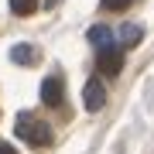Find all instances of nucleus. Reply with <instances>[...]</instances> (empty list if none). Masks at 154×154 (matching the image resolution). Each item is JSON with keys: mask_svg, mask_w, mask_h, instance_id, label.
Listing matches in <instances>:
<instances>
[{"mask_svg": "<svg viewBox=\"0 0 154 154\" xmlns=\"http://www.w3.org/2000/svg\"><path fill=\"white\" fill-rule=\"evenodd\" d=\"M103 7H106V11H127L130 0H103Z\"/></svg>", "mask_w": 154, "mask_h": 154, "instance_id": "9", "label": "nucleus"}, {"mask_svg": "<svg viewBox=\"0 0 154 154\" xmlns=\"http://www.w3.org/2000/svg\"><path fill=\"white\" fill-rule=\"evenodd\" d=\"M120 65H123V48L113 41L110 48L99 51V69H103L106 75H116V72H120Z\"/></svg>", "mask_w": 154, "mask_h": 154, "instance_id": "3", "label": "nucleus"}, {"mask_svg": "<svg viewBox=\"0 0 154 154\" xmlns=\"http://www.w3.org/2000/svg\"><path fill=\"white\" fill-rule=\"evenodd\" d=\"M62 96H65V82L58 75H48L41 82V103L45 106H62Z\"/></svg>", "mask_w": 154, "mask_h": 154, "instance_id": "2", "label": "nucleus"}, {"mask_svg": "<svg viewBox=\"0 0 154 154\" xmlns=\"http://www.w3.org/2000/svg\"><path fill=\"white\" fill-rule=\"evenodd\" d=\"M14 134H17L21 140L34 144V147L51 144V130H48V123H41L38 116H31V113H17V120H14Z\"/></svg>", "mask_w": 154, "mask_h": 154, "instance_id": "1", "label": "nucleus"}, {"mask_svg": "<svg viewBox=\"0 0 154 154\" xmlns=\"http://www.w3.org/2000/svg\"><path fill=\"white\" fill-rule=\"evenodd\" d=\"M11 11L17 17H31L34 11H38V0H11Z\"/></svg>", "mask_w": 154, "mask_h": 154, "instance_id": "7", "label": "nucleus"}, {"mask_svg": "<svg viewBox=\"0 0 154 154\" xmlns=\"http://www.w3.org/2000/svg\"><path fill=\"white\" fill-rule=\"evenodd\" d=\"M11 58L17 62V65H31V62L38 58V51H34L31 45H17V48H11Z\"/></svg>", "mask_w": 154, "mask_h": 154, "instance_id": "6", "label": "nucleus"}, {"mask_svg": "<svg viewBox=\"0 0 154 154\" xmlns=\"http://www.w3.org/2000/svg\"><path fill=\"white\" fill-rule=\"evenodd\" d=\"M89 41L103 51V48H110V45H113V34H110V28H103V24H99V28H89Z\"/></svg>", "mask_w": 154, "mask_h": 154, "instance_id": "5", "label": "nucleus"}, {"mask_svg": "<svg viewBox=\"0 0 154 154\" xmlns=\"http://www.w3.org/2000/svg\"><path fill=\"white\" fill-rule=\"evenodd\" d=\"M120 38H123L127 45H137V41H140V28H137V24H123Z\"/></svg>", "mask_w": 154, "mask_h": 154, "instance_id": "8", "label": "nucleus"}, {"mask_svg": "<svg viewBox=\"0 0 154 154\" xmlns=\"http://www.w3.org/2000/svg\"><path fill=\"white\" fill-rule=\"evenodd\" d=\"M0 154H17V151H14V144H0Z\"/></svg>", "mask_w": 154, "mask_h": 154, "instance_id": "10", "label": "nucleus"}, {"mask_svg": "<svg viewBox=\"0 0 154 154\" xmlns=\"http://www.w3.org/2000/svg\"><path fill=\"white\" fill-rule=\"evenodd\" d=\"M55 4H58V0H45V7H55Z\"/></svg>", "mask_w": 154, "mask_h": 154, "instance_id": "11", "label": "nucleus"}, {"mask_svg": "<svg viewBox=\"0 0 154 154\" xmlns=\"http://www.w3.org/2000/svg\"><path fill=\"white\" fill-rule=\"evenodd\" d=\"M82 103H86L89 113H96L99 106L106 103V89H103V82H99V79H89V82H86V89H82Z\"/></svg>", "mask_w": 154, "mask_h": 154, "instance_id": "4", "label": "nucleus"}]
</instances>
